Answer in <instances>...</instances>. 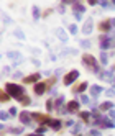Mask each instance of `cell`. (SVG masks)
<instances>
[{"instance_id": "obj_2", "label": "cell", "mask_w": 115, "mask_h": 136, "mask_svg": "<svg viewBox=\"0 0 115 136\" xmlns=\"http://www.w3.org/2000/svg\"><path fill=\"white\" fill-rule=\"evenodd\" d=\"M82 61H84V64H86L87 67H92V71L94 72H99V64H97L96 57L90 54H84L82 56Z\"/></svg>"}, {"instance_id": "obj_21", "label": "cell", "mask_w": 115, "mask_h": 136, "mask_svg": "<svg viewBox=\"0 0 115 136\" xmlns=\"http://www.w3.org/2000/svg\"><path fill=\"white\" fill-rule=\"evenodd\" d=\"M110 77H112V71H105V72H102V79H104V80H110Z\"/></svg>"}, {"instance_id": "obj_27", "label": "cell", "mask_w": 115, "mask_h": 136, "mask_svg": "<svg viewBox=\"0 0 115 136\" xmlns=\"http://www.w3.org/2000/svg\"><path fill=\"white\" fill-rule=\"evenodd\" d=\"M33 17H35V20L39 18V10H38V7H36V5L33 7Z\"/></svg>"}, {"instance_id": "obj_4", "label": "cell", "mask_w": 115, "mask_h": 136, "mask_svg": "<svg viewBox=\"0 0 115 136\" xmlns=\"http://www.w3.org/2000/svg\"><path fill=\"white\" fill-rule=\"evenodd\" d=\"M72 10H74V17H76V20L79 21V20L82 18V13H84V7H82V3H74L72 5Z\"/></svg>"}, {"instance_id": "obj_36", "label": "cell", "mask_w": 115, "mask_h": 136, "mask_svg": "<svg viewBox=\"0 0 115 136\" xmlns=\"http://www.w3.org/2000/svg\"><path fill=\"white\" fill-rule=\"evenodd\" d=\"M8 113H10V117H15V115H17V108H10Z\"/></svg>"}, {"instance_id": "obj_37", "label": "cell", "mask_w": 115, "mask_h": 136, "mask_svg": "<svg viewBox=\"0 0 115 136\" xmlns=\"http://www.w3.org/2000/svg\"><path fill=\"white\" fill-rule=\"evenodd\" d=\"M105 93L109 95V97H114V93H115V92L112 90V89H109V90H105Z\"/></svg>"}, {"instance_id": "obj_8", "label": "cell", "mask_w": 115, "mask_h": 136, "mask_svg": "<svg viewBox=\"0 0 115 136\" xmlns=\"http://www.w3.org/2000/svg\"><path fill=\"white\" fill-rule=\"evenodd\" d=\"M110 25H112V23H110V20H102V21H100V23H99V30H100V31H104V33H107V31H110Z\"/></svg>"}, {"instance_id": "obj_33", "label": "cell", "mask_w": 115, "mask_h": 136, "mask_svg": "<svg viewBox=\"0 0 115 136\" xmlns=\"http://www.w3.org/2000/svg\"><path fill=\"white\" fill-rule=\"evenodd\" d=\"M7 100H8V92H2V102L5 103Z\"/></svg>"}, {"instance_id": "obj_5", "label": "cell", "mask_w": 115, "mask_h": 136, "mask_svg": "<svg viewBox=\"0 0 115 136\" xmlns=\"http://www.w3.org/2000/svg\"><path fill=\"white\" fill-rule=\"evenodd\" d=\"M31 117L35 118L38 123H43V125H49V121H51V118H48L43 113H31Z\"/></svg>"}, {"instance_id": "obj_31", "label": "cell", "mask_w": 115, "mask_h": 136, "mask_svg": "<svg viewBox=\"0 0 115 136\" xmlns=\"http://www.w3.org/2000/svg\"><path fill=\"white\" fill-rule=\"evenodd\" d=\"M46 125H43V126H39V128H36V133H38V135H43V133H45V131H46Z\"/></svg>"}, {"instance_id": "obj_35", "label": "cell", "mask_w": 115, "mask_h": 136, "mask_svg": "<svg viewBox=\"0 0 115 136\" xmlns=\"http://www.w3.org/2000/svg\"><path fill=\"white\" fill-rule=\"evenodd\" d=\"M90 136H100V131H97V130H90Z\"/></svg>"}, {"instance_id": "obj_19", "label": "cell", "mask_w": 115, "mask_h": 136, "mask_svg": "<svg viewBox=\"0 0 115 136\" xmlns=\"http://www.w3.org/2000/svg\"><path fill=\"white\" fill-rule=\"evenodd\" d=\"M79 117L82 118V120H84V121H87V120H89V118L92 117V113H90V111H81V113H79Z\"/></svg>"}, {"instance_id": "obj_11", "label": "cell", "mask_w": 115, "mask_h": 136, "mask_svg": "<svg viewBox=\"0 0 115 136\" xmlns=\"http://www.w3.org/2000/svg\"><path fill=\"white\" fill-rule=\"evenodd\" d=\"M39 79H41V74H31V75H28V77H25L23 80H25V84H31V82H38Z\"/></svg>"}, {"instance_id": "obj_23", "label": "cell", "mask_w": 115, "mask_h": 136, "mask_svg": "<svg viewBox=\"0 0 115 136\" xmlns=\"http://www.w3.org/2000/svg\"><path fill=\"white\" fill-rule=\"evenodd\" d=\"M53 108H54V102H53V100L49 99L48 102H46V110H48V111H51Z\"/></svg>"}, {"instance_id": "obj_9", "label": "cell", "mask_w": 115, "mask_h": 136, "mask_svg": "<svg viewBox=\"0 0 115 136\" xmlns=\"http://www.w3.org/2000/svg\"><path fill=\"white\" fill-rule=\"evenodd\" d=\"M79 107H81V105H79V102H77V100H71V102L67 103V111L76 113L77 110H79Z\"/></svg>"}, {"instance_id": "obj_30", "label": "cell", "mask_w": 115, "mask_h": 136, "mask_svg": "<svg viewBox=\"0 0 115 136\" xmlns=\"http://www.w3.org/2000/svg\"><path fill=\"white\" fill-rule=\"evenodd\" d=\"M8 115L10 113H7V111H2V113H0V118H2L3 121H7V120H8Z\"/></svg>"}, {"instance_id": "obj_20", "label": "cell", "mask_w": 115, "mask_h": 136, "mask_svg": "<svg viewBox=\"0 0 115 136\" xmlns=\"http://www.w3.org/2000/svg\"><path fill=\"white\" fill-rule=\"evenodd\" d=\"M63 103H64V97H63V95H59V97H58V100L54 102V105H58V110H61V108H63V107H61Z\"/></svg>"}, {"instance_id": "obj_42", "label": "cell", "mask_w": 115, "mask_h": 136, "mask_svg": "<svg viewBox=\"0 0 115 136\" xmlns=\"http://www.w3.org/2000/svg\"><path fill=\"white\" fill-rule=\"evenodd\" d=\"M114 5H115V0H114Z\"/></svg>"}, {"instance_id": "obj_17", "label": "cell", "mask_w": 115, "mask_h": 136, "mask_svg": "<svg viewBox=\"0 0 115 136\" xmlns=\"http://www.w3.org/2000/svg\"><path fill=\"white\" fill-rule=\"evenodd\" d=\"M100 92H102V89H100L99 85H92V87H90V93H92V97H97Z\"/></svg>"}, {"instance_id": "obj_39", "label": "cell", "mask_w": 115, "mask_h": 136, "mask_svg": "<svg viewBox=\"0 0 115 136\" xmlns=\"http://www.w3.org/2000/svg\"><path fill=\"white\" fill-rule=\"evenodd\" d=\"M109 115H110V118H112V120H115V110L112 108V110H110V113H109Z\"/></svg>"}, {"instance_id": "obj_16", "label": "cell", "mask_w": 115, "mask_h": 136, "mask_svg": "<svg viewBox=\"0 0 115 136\" xmlns=\"http://www.w3.org/2000/svg\"><path fill=\"white\" fill-rule=\"evenodd\" d=\"M100 111H107V110H112V102H104V103H100Z\"/></svg>"}, {"instance_id": "obj_10", "label": "cell", "mask_w": 115, "mask_h": 136, "mask_svg": "<svg viewBox=\"0 0 115 136\" xmlns=\"http://www.w3.org/2000/svg\"><path fill=\"white\" fill-rule=\"evenodd\" d=\"M31 113H26V111H21L20 113V121L23 123V125H30L31 123Z\"/></svg>"}, {"instance_id": "obj_28", "label": "cell", "mask_w": 115, "mask_h": 136, "mask_svg": "<svg viewBox=\"0 0 115 136\" xmlns=\"http://www.w3.org/2000/svg\"><path fill=\"white\" fill-rule=\"evenodd\" d=\"M13 35H15V36H18L20 39H25V35L21 33V30H15V33H13Z\"/></svg>"}, {"instance_id": "obj_41", "label": "cell", "mask_w": 115, "mask_h": 136, "mask_svg": "<svg viewBox=\"0 0 115 136\" xmlns=\"http://www.w3.org/2000/svg\"><path fill=\"white\" fill-rule=\"evenodd\" d=\"M28 136H41V135H38V133H36V135H28Z\"/></svg>"}, {"instance_id": "obj_43", "label": "cell", "mask_w": 115, "mask_h": 136, "mask_svg": "<svg viewBox=\"0 0 115 136\" xmlns=\"http://www.w3.org/2000/svg\"><path fill=\"white\" fill-rule=\"evenodd\" d=\"M114 46H115V43H114Z\"/></svg>"}, {"instance_id": "obj_29", "label": "cell", "mask_w": 115, "mask_h": 136, "mask_svg": "<svg viewBox=\"0 0 115 136\" xmlns=\"http://www.w3.org/2000/svg\"><path fill=\"white\" fill-rule=\"evenodd\" d=\"M10 133H13V135H20V133H21V128H10Z\"/></svg>"}, {"instance_id": "obj_1", "label": "cell", "mask_w": 115, "mask_h": 136, "mask_svg": "<svg viewBox=\"0 0 115 136\" xmlns=\"http://www.w3.org/2000/svg\"><path fill=\"white\" fill-rule=\"evenodd\" d=\"M5 92H8L10 97H13V99L17 100H21L25 95H23V87L21 85H17V84H12V82H8L7 85H5Z\"/></svg>"}, {"instance_id": "obj_32", "label": "cell", "mask_w": 115, "mask_h": 136, "mask_svg": "<svg viewBox=\"0 0 115 136\" xmlns=\"http://www.w3.org/2000/svg\"><path fill=\"white\" fill-rule=\"evenodd\" d=\"M69 31H71L72 35H76V33H77V26H76V25H69Z\"/></svg>"}, {"instance_id": "obj_24", "label": "cell", "mask_w": 115, "mask_h": 136, "mask_svg": "<svg viewBox=\"0 0 115 136\" xmlns=\"http://www.w3.org/2000/svg\"><path fill=\"white\" fill-rule=\"evenodd\" d=\"M8 57H10V59H21V56H20L18 53H15V51L8 53Z\"/></svg>"}, {"instance_id": "obj_6", "label": "cell", "mask_w": 115, "mask_h": 136, "mask_svg": "<svg viewBox=\"0 0 115 136\" xmlns=\"http://www.w3.org/2000/svg\"><path fill=\"white\" fill-rule=\"evenodd\" d=\"M46 89H48V84H46V82H38V84L35 85V93H36V95H43V93L46 92Z\"/></svg>"}, {"instance_id": "obj_3", "label": "cell", "mask_w": 115, "mask_h": 136, "mask_svg": "<svg viewBox=\"0 0 115 136\" xmlns=\"http://www.w3.org/2000/svg\"><path fill=\"white\" fill-rule=\"evenodd\" d=\"M77 77H79V72H77V71H71V72H67L66 75H64L63 82H64V85H71Z\"/></svg>"}, {"instance_id": "obj_7", "label": "cell", "mask_w": 115, "mask_h": 136, "mask_svg": "<svg viewBox=\"0 0 115 136\" xmlns=\"http://www.w3.org/2000/svg\"><path fill=\"white\" fill-rule=\"evenodd\" d=\"M112 44H114V43H112V38H109V36H100V48H102V49H109Z\"/></svg>"}, {"instance_id": "obj_22", "label": "cell", "mask_w": 115, "mask_h": 136, "mask_svg": "<svg viewBox=\"0 0 115 136\" xmlns=\"http://www.w3.org/2000/svg\"><path fill=\"white\" fill-rule=\"evenodd\" d=\"M20 103H21V105H25V107H26V105H30V103H31V100H30V97H26V95H25V97H23V99L20 100Z\"/></svg>"}, {"instance_id": "obj_18", "label": "cell", "mask_w": 115, "mask_h": 136, "mask_svg": "<svg viewBox=\"0 0 115 136\" xmlns=\"http://www.w3.org/2000/svg\"><path fill=\"white\" fill-rule=\"evenodd\" d=\"M86 89H87V82H82L79 87H74V90H72V92H76V93L79 92V93H81V92H84Z\"/></svg>"}, {"instance_id": "obj_25", "label": "cell", "mask_w": 115, "mask_h": 136, "mask_svg": "<svg viewBox=\"0 0 115 136\" xmlns=\"http://www.w3.org/2000/svg\"><path fill=\"white\" fill-rule=\"evenodd\" d=\"M100 61H102V64H104V66H105L107 61H109V57H107V53H105V51H102V54H100Z\"/></svg>"}, {"instance_id": "obj_14", "label": "cell", "mask_w": 115, "mask_h": 136, "mask_svg": "<svg viewBox=\"0 0 115 136\" xmlns=\"http://www.w3.org/2000/svg\"><path fill=\"white\" fill-rule=\"evenodd\" d=\"M97 123H99L102 128H112V126H114V123H112L110 120H107V118H104V120H99Z\"/></svg>"}, {"instance_id": "obj_12", "label": "cell", "mask_w": 115, "mask_h": 136, "mask_svg": "<svg viewBox=\"0 0 115 136\" xmlns=\"http://www.w3.org/2000/svg\"><path fill=\"white\" fill-rule=\"evenodd\" d=\"M48 126H51L54 131H59V130H61V126H63V123H61V120H51Z\"/></svg>"}, {"instance_id": "obj_40", "label": "cell", "mask_w": 115, "mask_h": 136, "mask_svg": "<svg viewBox=\"0 0 115 136\" xmlns=\"http://www.w3.org/2000/svg\"><path fill=\"white\" fill-rule=\"evenodd\" d=\"M110 23H112V25L115 26V18H110Z\"/></svg>"}, {"instance_id": "obj_15", "label": "cell", "mask_w": 115, "mask_h": 136, "mask_svg": "<svg viewBox=\"0 0 115 136\" xmlns=\"http://www.w3.org/2000/svg\"><path fill=\"white\" fill-rule=\"evenodd\" d=\"M54 33H56L58 36H59V39H61V41H64V43L67 41V35L64 33V31H63V30H61V28H56V30H54Z\"/></svg>"}, {"instance_id": "obj_34", "label": "cell", "mask_w": 115, "mask_h": 136, "mask_svg": "<svg viewBox=\"0 0 115 136\" xmlns=\"http://www.w3.org/2000/svg\"><path fill=\"white\" fill-rule=\"evenodd\" d=\"M81 102H82V103H89L90 100H89V97H87V95H82V97H81Z\"/></svg>"}, {"instance_id": "obj_26", "label": "cell", "mask_w": 115, "mask_h": 136, "mask_svg": "<svg viewBox=\"0 0 115 136\" xmlns=\"http://www.w3.org/2000/svg\"><path fill=\"white\" fill-rule=\"evenodd\" d=\"M81 130H82V125H81V123H77V125H74V128H72V133H74V135H77Z\"/></svg>"}, {"instance_id": "obj_38", "label": "cell", "mask_w": 115, "mask_h": 136, "mask_svg": "<svg viewBox=\"0 0 115 136\" xmlns=\"http://www.w3.org/2000/svg\"><path fill=\"white\" fill-rule=\"evenodd\" d=\"M81 44L84 46V48H89V46H90V43H89V41H86V39H84V41H81Z\"/></svg>"}, {"instance_id": "obj_13", "label": "cell", "mask_w": 115, "mask_h": 136, "mask_svg": "<svg viewBox=\"0 0 115 136\" xmlns=\"http://www.w3.org/2000/svg\"><path fill=\"white\" fill-rule=\"evenodd\" d=\"M92 26H94L92 20H87V21H86V25H84V28H82V33H84V35H89V33L92 31Z\"/></svg>"}]
</instances>
